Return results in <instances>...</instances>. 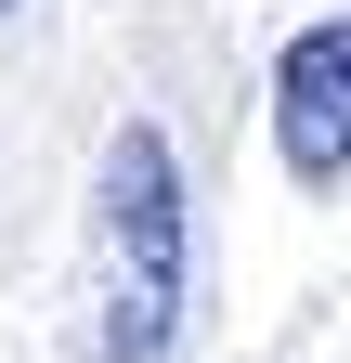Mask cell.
I'll use <instances>...</instances> for the list:
<instances>
[{
  "label": "cell",
  "mask_w": 351,
  "mask_h": 363,
  "mask_svg": "<svg viewBox=\"0 0 351 363\" xmlns=\"http://www.w3.org/2000/svg\"><path fill=\"white\" fill-rule=\"evenodd\" d=\"M92 259H104V363H169L183 298H195V208H183V156L156 117H130L104 143Z\"/></svg>",
  "instance_id": "cell-1"
},
{
  "label": "cell",
  "mask_w": 351,
  "mask_h": 363,
  "mask_svg": "<svg viewBox=\"0 0 351 363\" xmlns=\"http://www.w3.org/2000/svg\"><path fill=\"white\" fill-rule=\"evenodd\" d=\"M274 156L286 182H351V13L325 26H299L286 52H274Z\"/></svg>",
  "instance_id": "cell-2"
}]
</instances>
